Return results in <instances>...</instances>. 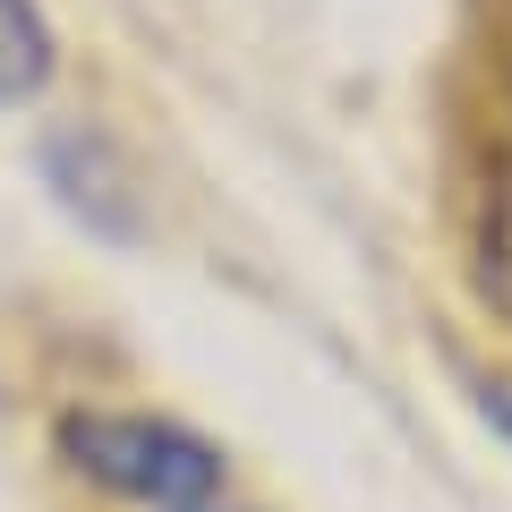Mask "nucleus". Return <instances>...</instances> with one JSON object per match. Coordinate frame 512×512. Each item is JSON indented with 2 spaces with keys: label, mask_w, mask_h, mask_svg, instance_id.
<instances>
[{
  "label": "nucleus",
  "mask_w": 512,
  "mask_h": 512,
  "mask_svg": "<svg viewBox=\"0 0 512 512\" xmlns=\"http://www.w3.org/2000/svg\"><path fill=\"white\" fill-rule=\"evenodd\" d=\"M487 291L512 308V69H504V120H495V171H487Z\"/></svg>",
  "instance_id": "obj_3"
},
{
  "label": "nucleus",
  "mask_w": 512,
  "mask_h": 512,
  "mask_svg": "<svg viewBox=\"0 0 512 512\" xmlns=\"http://www.w3.org/2000/svg\"><path fill=\"white\" fill-rule=\"evenodd\" d=\"M478 410H487V427L512 444V376H487V384H478Z\"/></svg>",
  "instance_id": "obj_4"
},
{
  "label": "nucleus",
  "mask_w": 512,
  "mask_h": 512,
  "mask_svg": "<svg viewBox=\"0 0 512 512\" xmlns=\"http://www.w3.org/2000/svg\"><path fill=\"white\" fill-rule=\"evenodd\" d=\"M52 18H43V0H0V103H35L52 86Z\"/></svg>",
  "instance_id": "obj_2"
},
{
  "label": "nucleus",
  "mask_w": 512,
  "mask_h": 512,
  "mask_svg": "<svg viewBox=\"0 0 512 512\" xmlns=\"http://www.w3.org/2000/svg\"><path fill=\"white\" fill-rule=\"evenodd\" d=\"M60 453L94 478V487L128 495L154 512H205L222 487V453L180 419H146V410H77L60 419Z\"/></svg>",
  "instance_id": "obj_1"
}]
</instances>
